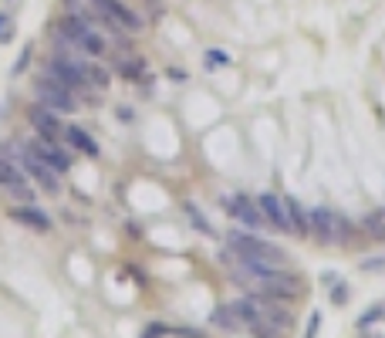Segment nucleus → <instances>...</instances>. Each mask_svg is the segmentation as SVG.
<instances>
[{
  "label": "nucleus",
  "instance_id": "nucleus-1",
  "mask_svg": "<svg viewBox=\"0 0 385 338\" xmlns=\"http://www.w3.org/2000/svg\"><path fill=\"white\" fill-rule=\"evenodd\" d=\"M253 295H267V298H301L304 295V281L298 278V274H290V271H267V274H260L257 278V288H253Z\"/></svg>",
  "mask_w": 385,
  "mask_h": 338
},
{
  "label": "nucleus",
  "instance_id": "nucleus-2",
  "mask_svg": "<svg viewBox=\"0 0 385 338\" xmlns=\"http://www.w3.org/2000/svg\"><path fill=\"white\" fill-rule=\"evenodd\" d=\"M34 92H38V102L44 109H58V112H78V102H75V92L64 88L61 81H55L51 75H38L34 78Z\"/></svg>",
  "mask_w": 385,
  "mask_h": 338
},
{
  "label": "nucleus",
  "instance_id": "nucleus-3",
  "mask_svg": "<svg viewBox=\"0 0 385 338\" xmlns=\"http://www.w3.org/2000/svg\"><path fill=\"white\" fill-rule=\"evenodd\" d=\"M88 4H92V11H98L105 20H112L115 27L129 31V34H135V31L146 27V20L139 18L129 4H122V0H88Z\"/></svg>",
  "mask_w": 385,
  "mask_h": 338
},
{
  "label": "nucleus",
  "instance_id": "nucleus-4",
  "mask_svg": "<svg viewBox=\"0 0 385 338\" xmlns=\"http://www.w3.org/2000/svg\"><path fill=\"white\" fill-rule=\"evenodd\" d=\"M27 152H34L41 163H48V166L55 169V173H68L71 169V159L64 156V149H61L55 139H44V135H34L31 142H27Z\"/></svg>",
  "mask_w": 385,
  "mask_h": 338
},
{
  "label": "nucleus",
  "instance_id": "nucleus-5",
  "mask_svg": "<svg viewBox=\"0 0 385 338\" xmlns=\"http://www.w3.org/2000/svg\"><path fill=\"white\" fill-rule=\"evenodd\" d=\"M253 298H257V311H260L264 321H274V325L284 328V332L294 328V315H290V308L281 298H267V295H253Z\"/></svg>",
  "mask_w": 385,
  "mask_h": 338
},
{
  "label": "nucleus",
  "instance_id": "nucleus-6",
  "mask_svg": "<svg viewBox=\"0 0 385 338\" xmlns=\"http://www.w3.org/2000/svg\"><path fill=\"white\" fill-rule=\"evenodd\" d=\"M27 122H31V126H34V132H38V135H44V139H55V142H58V139H64L61 122L51 115V109H44L41 102L27 109Z\"/></svg>",
  "mask_w": 385,
  "mask_h": 338
},
{
  "label": "nucleus",
  "instance_id": "nucleus-7",
  "mask_svg": "<svg viewBox=\"0 0 385 338\" xmlns=\"http://www.w3.org/2000/svg\"><path fill=\"white\" fill-rule=\"evenodd\" d=\"M257 207H260V213H264V220H270V227L294 234L290 217H288V210H284V200H281V196H274V193H260V196H257Z\"/></svg>",
  "mask_w": 385,
  "mask_h": 338
},
{
  "label": "nucleus",
  "instance_id": "nucleus-8",
  "mask_svg": "<svg viewBox=\"0 0 385 338\" xmlns=\"http://www.w3.org/2000/svg\"><path fill=\"white\" fill-rule=\"evenodd\" d=\"M20 163H24V169L38 180L41 187H44V193H61V183H58V173L48 166V163H41L34 152H20Z\"/></svg>",
  "mask_w": 385,
  "mask_h": 338
},
{
  "label": "nucleus",
  "instance_id": "nucleus-9",
  "mask_svg": "<svg viewBox=\"0 0 385 338\" xmlns=\"http://www.w3.org/2000/svg\"><path fill=\"white\" fill-rule=\"evenodd\" d=\"M311 230L318 234L321 244H338V213L328 207H318L311 213Z\"/></svg>",
  "mask_w": 385,
  "mask_h": 338
},
{
  "label": "nucleus",
  "instance_id": "nucleus-10",
  "mask_svg": "<svg viewBox=\"0 0 385 338\" xmlns=\"http://www.w3.org/2000/svg\"><path fill=\"white\" fill-rule=\"evenodd\" d=\"M227 213L237 217V220H244L247 227H260V224H264L260 207H257L253 200H247V196H230V200H227Z\"/></svg>",
  "mask_w": 385,
  "mask_h": 338
},
{
  "label": "nucleus",
  "instance_id": "nucleus-11",
  "mask_svg": "<svg viewBox=\"0 0 385 338\" xmlns=\"http://www.w3.org/2000/svg\"><path fill=\"white\" fill-rule=\"evenodd\" d=\"M10 220H18V224H24V227H31V230H38V234H51V227H55L48 213H41V210H34V207L10 210Z\"/></svg>",
  "mask_w": 385,
  "mask_h": 338
},
{
  "label": "nucleus",
  "instance_id": "nucleus-12",
  "mask_svg": "<svg viewBox=\"0 0 385 338\" xmlns=\"http://www.w3.org/2000/svg\"><path fill=\"white\" fill-rule=\"evenodd\" d=\"M284 210H288L294 234H298V237H308V234H311V217L304 213V207H301L294 196H284Z\"/></svg>",
  "mask_w": 385,
  "mask_h": 338
},
{
  "label": "nucleus",
  "instance_id": "nucleus-13",
  "mask_svg": "<svg viewBox=\"0 0 385 338\" xmlns=\"http://www.w3.org/2000/svg\"><path fill=\"white\" fill-rule=\"evenodd\" d=\"M115 72L125 78V81H142V75H146V61L139 55H118Z\"/></svg>",
  "mask_w": 385,
  "mask_h": 338
},
{
  "label": "nucleus",
  "instance_id": "nucleus-14",
  "mask_svg": "<svg viewBox=\"0 0 385 338\" xmlns=\"http://www.w3.org/2000/svg\"><path fill=\"white\" fill-rule=\"evenodd\" d=\"M64 139H68V146H71L75 152H81V156H92V159L98 156V146L92 142V139H88V132H81L78 126L64 129Z\"/></svg>",
  "mask_w": 385,
  "mask_h": 338
},
{
  "label": "nucleus",
  "instance_id": "nucleus-15",
  "mask_svg": "<svg viewBox=\"0 0 385 338\" xmlns=\"http://www.w3.org/2000/svg\"><path fill=\"white\" fill-rule=\"evenodd\" d=\"M210 321L216 325V328H223V332H240V328H244V321L237 318L233 304H220V308L210 315Z\"/></svg>",
  "mask_w": 385,
  "mask_h": 338
},
{
  "label": "nucleus",
  "instance_id": "nucleus-16",
  "mask_svg": "<svg viewBox=\"0 0 385 338\" xmlns=\"http://www.w3.org/2000/svg\"><path fill=\"white\" fill-rule=\"evenodd\" d=\"M78 48H81L88 58H98V55H105L108 41H105V34H98L95 27H88V31H85V38L78 41Z\"/></svg>",
  "mask_w": 385,
  "mask_h": 338
},
{
  "label": "nucleus",
  "instance_id": "nucleus-17",
  "mask_svg": "<svg viewBox=\"0 0 385 338\" xmlns=\"http://www.w3.org/2000/svg\"><path fill=\"white\" fill-rule=\"evenodd\" d=\"M81 72H85V78H88V85H92V88H98V92H105V88L112 85V75H108L105 68L92 65V61H85V58H81Z\"/></svg>",
  "mask_w": 385,
  "mask_h": 338
},
{
  "label": "nucleus",
  "instance_id": "nucleus-18",
  "mask_svg": "<svg viewBox=\"0 0 385 338\" xmlns=\"http://www.w3.org/2000/svg\"><path fill=\"white\" fill-rule=\"evenodd\" d=\"M362 230H365L372 241H385V210H379V213H365Z\"/></svg>",
  "mask_w": 385,
  "mask_h": 338
},
{
  "label": "nucleus",
  "instance_id": "nucleus-19",
  "mask_svg": "<svg viewBox=\"0 0 385 338\" xmlns=\"http://www.w3.org/2000/svg\"><path fill=\"white\" fill-rule=\"evenodd\" d=\"M233 311H237V318L244 321V325H251V321L260 318V311H257V298H240V301H233Z\"/></svg>",
  "mask_w": 385,
  "mask_h": 338
},
{
  "label": "nucleus",
  "instance_id": "nucleus-20",
  "mask_svg": "<svg viewBox=\"0 0 385 338\" xmlns=\"http://www.w3.org/2000/svg\"><path fill=\"white\" fill-rule=\"evenodd\" d=\"M251 335H253V338H284L288 332H284V328H277L274 321L257 318V321H251Z\"/></svg>",
  "mask_w": 385,
  "mask_h": 338
},
{
  "label": "nucleus",
  "instance_id": "nucleus-21",
  "mask_svg": "<svg viewBox=\"0 0 385 338\" xmlns=\"http://www.w3.org/2000/svg\"><path fill=\"white\" fill-rule=\"evenodd\" d=\"M24 183V176H20L18 166H10L7 159H0V187H18Z\"/></svg>",
  "mask_w": 385,
  "mask_h": 338
},
{
  "label": "nucleus",
  "instance_id": "nucleus-22",
  "mask_svg": "<svg viewBox=\"0 0 385 338\" xmlns=\"http://www.w3.org/2000/svg\"><path fill=\"white\" fill-rule=\"evenodd\" d=\"M31 58H34V48H31V44H24V51H20V58L14 61V68H10V72H14V75H24V72H27V65H31Z\"/></svg>",
  "mask_w": 385,
  "mask_h": 338
},
{
  "label": "nucleus",
  "instance_id": "nucleus-23",
  "mask_svg": "<svg viewBox=\"0 0 385 338\" xmlns=\"http://www.w3.org/2000/svg\"><path fill=\"white\" fill-rule=\"evenodd\" d=\"M348 298H351V295H348L345 281H338L335 288H331V304H348Z\"/></svg>",
  "mask_w": 385,
  "mask_h": 338
},
{
  "label": "nucleus",
  "instance_id": "nucleus-24",
  "mask_svg": "<svg viewBox=\"0 0 385 338\" xmlns=\"http://www.w3.org/2000/svg\"><path fill=\"white\" fill-rule=\"evenodd\" d=\"M166 335H173L169 325H149V328L142 332V338H166Z\"/></svg>",
  "mask_w": 385,
  "mask_h": 338
},
{
  "label": "nucleus",
  "instance_id": "nucleus-25",
  "mask_svg": "<svg viewBox=\"0 0 385 338\" xmlns=\"http://www.w3.org/2000/svg\"><path fill=\"white\" fill-rule=\"evenodd\" d=\"M382 315H385L382 308H372V311H365V315L358 318V328H365V325H372V321H379V318H382Z\"/></svg>",
  "mask_w": 385,
  "mask_h": 338
},
{
  "label": "nucleus",
  "instance_id": "nucleus-26",
  "mask_svg": "<svg viewBox=\"0 0 385 338\" xmlns=\"http://www.w3.org/2000/svg\"><path fill=\"white\" fill-rule=\"evenodd\" d=\"M318 328H321V311H311V325L304 332V338H318Z\"/></svg>",
  "mask_w": 385,
  "mask_h": 338
},
{
  "label": "nucleus",
  "instance_id": "nucleus-27",
  "mask_svg": "<svg viewBox=\"0 0 385 338\" xmlns=\"http://www.w3.org/2000/svg\"><path fill=\"white\" fill-rule=\"evenodd\" d=\"M362 271H385V257H375V261H365Z\"/></svg>",
  "mask_w": 385,
  "mask_h": 338
},
{
  "label": "nucleus",
  "instance_id": "nucleus-28",
  "mask_svg": "<svg viewBox=\"0 0 385 338\" xmlns=\"http://www.w3.org/2000/svg\"><path fill=\"white\" fill-rule=\"evenodd\" d=\"M206 58H210V65H230V58H227V55H220V51H210Z\"/></svg>",
  "mask_w": 385,
  "mask_h": 338
},
{
  "label": "nucleus",
  "instance_id": "nucleus-29",
  "mask_svg": "<svg viewBox=\"0 0 385 338\" xmlns=\"http://www.w3.org/2000/svg\"><path fill=\"white\" fill-rule=\"evenodd\" d=\"M166 75L173 78V81H186V72H183V68H169Z\"/></svg>",
  "mask_w": 385,
  "mask_h": 338
},
{
  "label": "nucleus",
  "instance_id": "nucleus-30",
  "mask_svg": "<svg viewBox=\"0 0 385 338\" xmlns=\"http://www.w3.org/2000/svg\"><path fill=\"white\" fill-rule=\"evenodd\" d=\"M10 14H7V11H0V34H4V31H7V27H10Z\"/></svg>",
  "mask_w": 385,
  "mask_h": 338
},
{
  "label": "nucleus",
  "instance_id": "nucleus-31",
  "mask_svg": "<svg viewBox=\"0 0 385 338\" xmlns=\"http://www.w3.org/2000/svg\"><path fill=\"white\" fill-rule=\"evenodd\" d=\"M4 149H7V146H4V142H0V159H7V152H4Z\"/></svg>",
  "mask_w": 385,
  "mask_h": 338
}]
</instances>
